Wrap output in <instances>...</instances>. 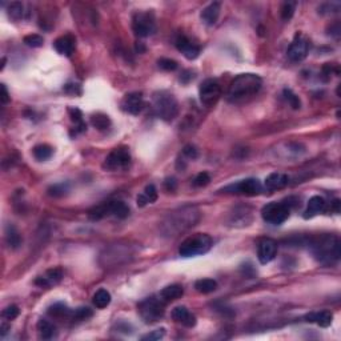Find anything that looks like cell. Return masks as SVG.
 Wrapping results in <instances>:
<instances>
[{"label":"cell","instance_id":"obj_1","mask_svg":"<svg viewBox=\"0 0 341 341\" xmlns=\"http://www.w3.org/2000/svg\"><path fill=\"white\" fill-rule=\"evenodd\" d=\"M309 249L322 265H333L340 260V239L336 235H321L312 239Z\"/></svg>","mask_w":341,"mask_h":341},{"label":"cell","instance_id":"obj_2","mask_svg":"<svg viewBox=\"0 0 341 341\" xmlns=\"http://www.w3.org/2000/svg\"><path fill=\"white\" fill-rule=\"evenodd\" d=\"M261 85H263V80L259 75L241 74L231 81L228 92H227V97L232 103L246 100L252 96H255L261 90Z\"/></svg>","mask_w":341,"mask_h":341},{"label":"cell","instance_id":"obj_3","mask_svg":"<svg viewBox=\"0 0 341 341\" xmlns=\"http://www.w3.org/2000/svg\"><path fill=\"white\" fill-rule=\"evenodd\" d=\"M200 217V212L195 207H184L172 212L163 223V232L166 236L173 237L193 227Z\"/></svg>","mask_w":341,"mask_h":341},{"label":"cell","instance_id":"obj_4","mask_svg":"<svg viewBox=\"0 0 341 341\" xmlns=\"http://www.w3.org/2000/svg\"><path fill=\"white\" fill-rule=\"evenodd\" d=\"M212 237L207 233H196L181 243L179 253L183 257H193V256L204 255L212 248Z\"/></svg>","mask_w":341,"mask_h":341},{"label":"cell","instance_id":"obj_5","mask_svg":"<svg viewBox=\"0 0 341 341\" xmlns=\"http://www.w3.org/2000/svg\"><path fill=\"white\" fill-rule=\"evenodd\" d=\"M153 110L160 119L172 121L179 114V104L172 94L167 91H160L153 95Z\"/></svg>","mask_w":341,"mask_h":341},{"label":"cell","instance_id":"obj_6","mask_svg":"<svg viewBox=\"0 0 341 341\" xmlns=\"http://www.w3.org/2000/svg\"><path fill=\"white\" fill-rule=\"evenodd\" d=\"M137 312L140 317L147 324H152L159 321L164 316L166 312V303L161 300L159 296L147 297L146 300L139 303L137 305Z\"/></svg>","mask_w":341,"mask_h":341},{"label":"cell","instance_id":"obj_7","mask_svg":"<svg viewBox=\"0 0 341 341\" xmlns=\"http://www.w3.org/2000/svg\"><path fill=\"white\" fill-rule=\"evenodd\" d=\"M291 215V207L283 201H272L269 204L263 207L261 209V217L264 221L273 224V226H280L283 223L288 220Z\"/></svg>","mask_w":341,"mask_h":341},{"label":"cell","instance_id":"obj_8","mask_svg":"<svg viewBox=\"0 0 341 341\" xmlns=\"http://www.w3.org/2000/svg\"><path fill=\"white\" fill-rule=\"evenodd\" d=\"M132 30L139 38H148L156 32V20L152 12H136L132 18Z\"/></svg>","mask_w":341,"mask_h":341},{"label":"cell","instance_id":"obj_9","mask_svg":"<svg viewBox=\"0 0 341 341\" xmlns=\"http://www.w3.org/2000/svg\"><path fill=\"white\" fill-rule=\"evenodd\" d=\"M201 104L206 107L215 106L221 97V85L215 79H206L199 88Z\"/></svg>","mask_w":341,"mask_h":341},{"label":"cell","instance_id":"obj_10","mask_svg":"<svg viewBox=\"0 0 341 341\" xmlns=\"http://www.w3.org/2000/svg\"><path fill=\"white\" fill-rule=\"evenodd\" d=\"M131 163V153L127 147H119L110 152L103 164V168L108 170H126Z\"/></svg>","mask_w":341,"mask_h":341},{"label":"cell","instance_id":"obj_11","mask_svg":"<svg viewBox=\"0 0 341 341\" xmlns=\"http://www.w3.org/2000/svg\"><path fill=\"white\" fill-rule=\"evenodd\" d=\"M261 191H263L261 183L253 177H249V179L241 180L236 184H231V186L223 188V192H226V193H239V195L244 196H257L260 195Z\"/></svg>","mask_w":341,"mask_h":341},{"label":"cell","instance_id":"obj_12","mask_svg":"<svg viewBox=\"0 0 341 341\" xmlns=\"http://www.w3.org/2000/svg\"><path fill=\"white\" fill-rule=\"evenodd\" d=\"M309 52V40L306 39L305 36H303L301 34H297L295 36V39L291 43V45L286 50V55L289 57V60L299 63V61L304 60Z\"/></svg>","mask_w":341,"mask_h":341},{"label":"cell","instance_id":"obj_13","mask_svg":"<svg viewBox=\"0 0 341 341\" xmlns=\"http://www.w3.org/2000/svg\"><path fill=\"white\" fill-rule=\"evenodd\" d=\"M121 110L131 114V115H139L144 108V97L141 92H130L127 94L120 103Z\"/></svg>","mask_w":341,"mask_h":341},{"label":"cell","instance_id":"obj_14","mask_svg":"<svg viewBox=\"0 0 341 341\" xmlns=\"http://www.w3.org/2000/svg\"><path fill=\"white\" fill-rule=\"evenodd\" d=\"M277 255V243L273 239H263L257 246V257L261 264L271 263Z\"/></svg>","mask_w":341,"mask_h":341},{"label":"cell","instance_id":"obj_15","mask_svg":"<svg viewBox=\"0 0 341 341\" xmlns=\"http://www.w3.org/2000/svg\"><path fill=\"white\" fill-rule=\"evenodd\" d=\"M176 48L186 56L188 60H195L200 55V47L187 38L186 35H180L176 39Z\"/></svg>","mask_w":341,"mask_h":341},{"label":"cell","instance_id":"obj_16","mask_svg":"<svg viewBox=\"0 0 341 341\" xmlns=\"http://www.w3.org/2000/svg\"><path fill=\"white\" fill-rule=\"evenodd\" d=\"M63 279V271L60 268H51L35 280V284L40 288H51L59 284Z\"/></svg>","mask_w":341,"mask_h":341},{"label":"cell","instance_id":"obj_17","mask_svg":"<svg viewBox=\"0 0 341 341\" xmlns=\"http://www.w3.org/2000/svg\"><path fill=\"white\" fill-rule=\"evenodd\" d=\"M221 11V4L219 1H213L211 4H208L206 8H203L200 14L201 21L204 23L208 27H212L215 25L219 20V16H220Z\"/></svg>","mask_w":341,"mask_h":341},{"label":"cell","instance_id":"obj_18","mask_svg":"<svg viewBox=\"0 0 341 341\" xmlns=\"http://www.w3.org/2000/svg\"><path fill=\"white\" fill-rule=\"evenodd\" d=\"M172 319L179 322L181 325L187 326V328H192L196 325V317L192 315L189 309L187 306H175L172 311Z\"/></svg>","mask_w":341,"mask_h":341},{"label":"cell","instance_id":"obj_19","mask_svg":"<svg viewBox=\"0 0 341 341\" xmlns=\"http://www.w3.org/2000/svg\"><path fill=\"white\" fill-rule=\"evenodd\" d=\"M289 184V177L285 173H280V172H273L271 175L266 176L265 179V188L269 191H277V189H283Z\"/></svg>","mask_w":341,"mask_h":341},{"label":"cell","instance_id":"obj_20","mask_svg":"<svg viewBox=\"0 0 341 341\" xmlns=\"http://www.w3.org/2000/svg\"><path fill=\"white\" fill-rule=\"evenodd\" d=\"M54 47L57 54L64 56H71L75 51V38L71 35H64L57 38L54 43Z\"/></svg>","mask_w":341,"mask_h":341},{"label":"cell","instance_id":"obj_21","mask_svg":"<svg viewBox=\"0 0 341 341\" xmlns=\"http://www.w3.org/2000/svg\"><path fill=\"white\" fill-rule=\"evenodd\" d=\"M326 203L321 196H313L308 201V207H306L305 212H304V219H312L321 212L325 211Z\"/></svg>","mask_w":341,"mask_h":341},{"label":"cell","instance_id":"obj_22","mask_svg":"<svg viewBox=\"0 0 341 341\" xmlns=\"http://www.w3.org/2000/svg\"><path fill=\"white\" fill-rule=\"evenodd\" d=\"M333 315L329 311H321V312H312L305 316V321L308 322H315L321 328H326L332 324Z\"/></svg>","mask_w":341,"mask_h":341},{"label":"cell","instance_id":"obj_23","mask_svg":"<svg viewBox=\"0 0 341 341\" xmlns=\"http://www.w3.org/2000/svg\"><path fill=\"white\" fill-rule=\"evenodd\" d=\"M183 295H184L183 286H181L180 284H172V285L166 286V288L159 293V297H160L161 300L164 301L166 304H168V303H172V301L180 299Z\"/></svg>","mask_w":341,"mask_h":341},{"label":"cell","instance_id":"obj_24","mask_svg":"<svg viewBox=\"0 0 341 341\" xmlns=\"http://www.w3.org/2000/svg\"><path fill=\"white\" fill-rule=\"evenodd\" d=\"M157 200V189L153 184H150V186L146 187V189L143 193L137 196V206L144 207L147 204H151V203H155Z\"/></svg>","mask_w":341,"mask_h":341},{"label":"cell","instance_id":"obj_25","mask_svg":"<svg viewBox=\"0 0 341 341\" xmlns=\"http://www.w3.org/2000/svg\"><path fill=\"white\" fill-rule=\"evenodd\" d=\"M88 216H90L91 220H101L104 217H108L111 216V201H107V203H103L100 206L92 208L90 212H88Z\"/></svg>","mask_w":341,"mask_h":341},{"label":"cell","instance_id":"obj_26","mask_svg":"<svg viewBox=\"0 0 341 341\" xmlns=\"http://www.w3.org/2000/svg\"><path fill=\"white\" fill-rule=\"evenodd\" d=\"M111 216H115L117 219H127L130 216V207L124 201H111Z\"/></svg>","mask_w":341,"mask_h":341},{"label":"cell","instance_id":"obj_27","mask_svg":"<svg viewBox=\"0 0 341 341\" xmlns=\"http://www.w3.org/2000/svg\"><path fill=\"white\" fill-rule=\"evenodd\" d=\"M5 240L10 248L16 249L21 246V235L14 226H8L5 229Z\"/></svg>","mask_w":341,"mask_h":341},{"label":"cell","instance_id":"obj_28","mask_svg":"<svg viewBox=\"0 0 341 341\" xmlns=\"http://www.w3.org/2000/svg\"><path fill=\"white\" fill-rule=\"evenodd\" d=\"M38 331H39V335H40L41 339H44V340H51L56 335L55 326L52 325L50 321L44 320V319H41L38 322Z\"/></svg>","mask_w":341,"mask_h":341},{"label":"cell","instance_id":"obj_29","mask_svg":"<svg viewBox=\"0 0 341 341\" xmlns=\"http://www.w3.org/2000/svg\"><path fill=\"white\" fill-rule=\"evenodd\" d=\"M195 288L203 295H208L217 289V283L213 279H200L195 283Z\"/></svg>","mask_w":341,"mask_h":341},{"label":"cell","instance_id":"obj_30","mask_svg":"<svg viewBox=\"0 0 341 341\" xmlns=\"http://www.w3.org/2000/svg\"><path fill=\"white\" fill-rule=\"evenodd\" d=\"M24 5L21 4L20 1H12L8 8H7V14H8V18L12 19V20H20L24 18Z\"/></svg>","mask_w":341,"mask_h":341},{"label":"cell","instance_id":"obj_31","mask_svg":"<svg viewBox=\"0 0 341 341\" xmlns=\"http://www.w3.org/2000/svg\"><path fill=\"white\" fill-rule=\"evenodd\" d=\"M110 303L111 295L107 289H99V291L94 295V304H95L96 308H99V309H103V308L108 306L110 305Z\"/></svg>","mask_w":341,"mask_h":341},{"label":"cell","instance_id":"obj_32","mask_svg":"<svg viewBox=\"0 0 341 341\" xmlns=\"http://www.w3.org/2000/svg\"><path fill=\"white\" fill-rule=\"evenodd\" d=\"M54 153V150L52 147L47 146V144H39L34 148V156H35L36 160L44 161L48 160L51 156Z\"/></svg>","mask_w":341,"mask_h":341},{"label":"cell","instance_id":"obj_33","mask_svg":"<svg viewBox=\"0 0 341 341\" xmlns=\"http://www.w3.org/2000/svg\"><path fill=\"white\" fill-rule=\"evenodd\" d=\"M91 123H92V126L97 128L99 131L108 130L111 127L110 117L104 115V114H96V115L92 116L91 117Z\"/></svg>","mask_w":341,"mask_h":341},{"label":"cell","instance_id":"obj_34","mask_svg":"<svg viewBox=\"0 0 341 341\" xmlns=\"http://www.w3.org/2000/svg\"><path fill=\"white\" fill-rule=\"evenodd\" d=\"M47 312L52 317H63L67 316L70 313V308L65 305V304H63V303H56L54 305H51Z\"/></svg>","mask_w":341,"mask_h":341},{"label":"cell","instance_id":"obj_35","mask_svg":"<svg viewBox=\"0 0 341 341\" xmlns=\"http://www.w3.org/2000/svg\"><path fill=\"white\" fill-rule=\"evenodd\" d=\"M70 191V184L68 183H59V184H54L48 188V195L54 196V197H61L68 193Z\"/></svg>","mask_w":341,"mask_h":341},{"label":"cell","instance_id":"obj_36","mask_svg":"<svg viewBox=\"0 0 341 341\" xmlns=\"http://www.w3.org/2000/svg\"><path fill=\"white\" fill-rule=\"evenodd\" d=\"M92 316H94V312L88 306H79V308H76L75 311L72 312V319L77 321L88 320Z\"/></svg>","mask_w":341,"mask_h":341},{"label":"cell","instance_id":"obj_37","mask_svg":"<svg viewBox=\"0 0 341 341\" xmlns=\"http://www.w3.org/2000/svg\"><path fill=\"white\" fill-rule=\"evenodd\" d=\"M295 11H296V3L295 1H285L281 5V18L284 20H289V19H292Z\"/></svg>","mask_w":341,"mask_h":341},{"label":"cell","instance_id":"obj_38","mask_svg":"<svg viewBox=\"0 0 341 341\" xmlns=\"http://www.w3.org/2000/svg\"><path fill=\"white\" fill-rule=\"evenodd\" d=\"M284 97H285V100L289 103V106H291L293 110H299L301 107V101L300 99H299V96H297L293 91L289 90V88H285V90H284Z\"/></svg>","mask_w":341,"mask_h":341},{"label":"cell","instance_id":"obj_39","mask_svg":"<svg viewBox=\"0 0 341 341\" xmlns=\"http://www.w3.org/2000/svg\"><path fill=\"white\" fill-rule=\"evenodd\" d=\"M25 45L28 47H32V48H39L41 45L44 44V39L43 36L36 35V34H32V35H27L24 38Z\"/></svg>","mask_w":341,"mask_h":341},{"label":"cell","instance_id":"obj_40","mask_svg":"<svg viewBox=\"0 0 341 341\" xmlns=\"http://www.w3.org/2000/svg\"><path fill=\"white\" fill-rule=\"evenodd\" d=\"M19 313H20L19 306L8 305L7 308L3 309V312H1V316H3V319H5V320H15L16 317L19 316Z\"/></svg>","mask_w":341,"mask_h":341},{"label":"cell","instance_id":"obj_41","mask_svg":"<svg viewBox=\"0 0 341 341\" xmlns=\"http://www.w3.org/2000/svg\"><path fill=\"white\" fill-rule=\"evenodd\" d=\"M340 3H325V4L319 7V14H321V15L335 14V12H339V11H340Z\"/></svg>","mask_w":341,"mask_h":341},{"label":"cell","instance_id":"obj_42","mask_svg":"<svg viewBox=\"0 0 341 341\" xmlns=\"http://www.w3.org/2000/svg\"><path fill=\"white\" fill-rule=\"evenodd\" d=\"M166 336V329L164 328H160V329H155V331H152L151 333H147V335H144V336L141 337V340L143 341H157V340H161L163 337Z\"/></svg>","mask_w":341,"mask_h":341},{"label":"cell","instance_id":"obj_43","mask_svg":"<svg viewBox=\"0 0 341 341\" xmlns=\"http://www.w3.org/2000/svg\"><path fill=\"white\" fill-rule=\"evenodd\" d=\"M209 181H211V176L208 175L207 172H201V173H199V175L196 176L195 179H193V186L206 187L209 184Z\"/></svg>","mask_w":341,"mask_h":341},{"label":"cell","instance_id":"obj_44","mask_svg":"<svg viewBox=\"0 0 341 341\" xmlns=\"http://www.w3.org/2000/svg\"><path fill=\"white\" fill-rule=\"evenodd\" d=\"M68 114H70L71 120L75 123V126H80L83 124V114H81L80 110L77 108H68Z\"/></svg>","mask_w":341,"mask_h":341},{"label":"cell","instance_id":"obj_45","mask_svg":"<svg viewBox=\"0 0 341 341\" xmlns=\"http://www.w3.org/2000/svg\"><path fill=\"white\" fill-rule=\"evenodd\" d=\"M159 67L164 71H175L177 68V63L175 60H172V59L163 57V59L159 60Z\"/></svg>","mask_w":341,"mask_h":341},{"label":"cell","instance_id":"obj_46","mask_svg":"<svg viewBox=\"0 0 341 341\" xmlns=\"http://www.w3.org/2000/svg\"><path fill=\"white\" fill-rule=\"evenodd\" d=\"M183 155L188 157V159H191V160H195V159H197V156H199V151H197V148L195 146L188 144V146L183 148Z\"/></svg>","mask_w":341,"mask_h":341},{"label":"cell","instance_id":"obj_47","mask_svg":"<svg viewBox=\"0 0 341 341\" xmlns=\"http://www.w3.org/2000/svg\"><path fill=\"white\" fill-rule=\"evenodd\" d=\"M177 187V181H176L175 177H168L164 181V188H166L168 192H173Z\"/></svg>","mask_w":341,"mask_h":341},{"label":"cell","instance_id":"obj_48","mask_svg":"<svg viewBox=\"0 0 341 341\" xmlns=\"http://www.w3.org/2000/svg\"><path fill=\"white\" fill-rule=\"evenodd\" d=\"M1 95H0V100H1V103L3 104H7L8 101H10V94H8V91H7V87H5V84H1Z\"/></svg>","mask_w":341,"mask_h":341},{"label":"cell","instance_id":"obj_49","mask_svg":"<svg viewBox=\"0 0 341 341\" xmlns=\"http://www.w3.org/2000/svg\"><path fill=\"white\" fill-rule=\"evenodd\" d=\"M332 211H335L336 213H339L340 212V200L339 199H336V200H333V203H332Z\"/></svg>","mask_w":341,"mask_h":341},{"label":"cell","instance_id":"obj_50","mask_svg":"<svg viewBox=\"0 0 341 341\" xmlns=\"http://www.w3.org/2000/svg\"><path fill=\"white\" fill-rule=\"evenodd\" d=\"M7 332H8V325L3 324V325H1V336H4Z\"/></svg>","mask_w":341,"mask_h":341}]
</instances>
